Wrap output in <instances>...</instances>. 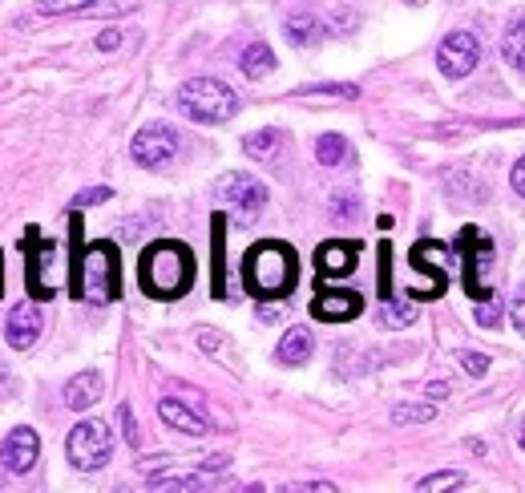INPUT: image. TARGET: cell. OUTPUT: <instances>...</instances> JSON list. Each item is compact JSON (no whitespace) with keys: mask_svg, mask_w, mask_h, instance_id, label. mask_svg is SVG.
<instances>
[{"mask_svg":"<svg viewBox=\"0 0 525 493\" xmlns=\"http://www.w3.org/2000/svg\"><path fill=\"white\" fill-rule=\"evenodd\" d=\"M138 279H142V291L154 295V300H178V295L190 291L194 283V255L186 243H174V239H158L142 251V263H138Z\"/></svg>","mask_w":525,"mask_h":493,"instance_id":"obj_1","label":"cell"},{"mask_svg":"<svg viewBox=\"0 0 525 493\" xmlns=\"http://www.w3.org/2000/svg\"><path fill=\"white\" fill-rule=\"evenodd\" d=\"M295 279H299V263L287 243L263 239L243 255V283L255 300H283V295H291Z\"/></svg>","mask_w":525,"mask_h":493,"instance_id":"obj_2","label":"cell"},{"mask_svg":"<svg viewBox=\"0 0 525 493\" xmlns=\"http://www.w3.org/2000/svg\"><path fill=\"white\" fill-rule=\"evenodd\" d=\"M73 295L85 304H114L122 295V255L114 243H89L73 259Z\"/></svg>","mask_w":525,"mask_h":493,"instance_id":"obj_3","label":"cell"},{"mask_svg":"<svg viewBox=\"0 0 525 493\" xmlns=\"http://www.w3.org/2000/svg\"><path fill=\"white\" fill-rule=\"evenodd\" d=\"M178 106L190 122H231L239 114V93L227 85V81H215V77H194L182 85L178 93Z\"/></svg>","mask_w":525,"mask_h":493,"instance_id":"obj_4","label":"cell"},{"mask_svg":"<svg viewBox=\"0 0 525 493\" xmlns=\"http://www.w3.org/2000/svg\"><path fill=\"white\" fill-rule=\"evenodd\" d=\"M65 453H69V465L81 469V473L101 469L105 461L114 457V433H110V425H105V421H81L69 433Z\"/></svg>","mask_w":525,"mask_h":493,"instance_id":"obj_5","label":"cell"},{"mask_svg":"<svg viewBox=\"0 0 525 493\" xmlns=\"http://www.w3.org/2000/svg\"><path fill=\"white\" fill-rule=\"evenodd\" d=\"M461 259H465V291L469 300L485 304L493 295V283H489V267H493V243L481 227H465L461 231Z\"/></svg>","mask_w":525,"mask_h":493,"instance_id":"obj_6","label":"cell"},{"mask_svg":"<svg viewBox=\"0 0 525 493\" xmlns=\"http://www.w3.org/2000/svg\"><path fill=\"white\" fill-rule=\"evenodd\" d=\"M61 267H65V251L49 239H37L29 231V251H25V275H29V291L37 300H53V291L61 283Z\"/></svg>","mask_w":525,"mask_h":493,"instance_id":"obj_7","label":"cell"},{"mask_svg":"<svg viewBox=\"0 0 525 493\" xmlns=\"http://www.w3.org/2000/svg\"><path fill=\"white\" fill-rule=\"evenodd\" d=\"M130 154H134V162L146 166V170H162V166H170L174 154H178V134H174V126H166V122H150L146 130L134 134Z\"/></svg>","mask_w":525,"mask_h":493,"instance_id":"obj_8","label":"cell"},{"mask_svg":"<svg viewBox=\"0 0 525 493\" xmlns=\"http://www.w3.org/2000/svg\"><path fill=\"white\" fill-rule=\"evenodd\" d=\"M477 61H481V41L473 37V33H449L445 41H441V49H437V65H441V73L445 77H469L473 69H477Z\"/></svg>","mask_w":525,"mask_h":493,"instance_id":"obj_9","label":"cell"},{"mask_svg":"<svg viewBox=\"0 0 525 493\" xmlns=\"http://www.w3.org/2000/svg\"><path fill=\"white\" fill-rule=\"evenodd\" d=\"M219 199L231 203L235 211H243L247 219H255L267 207V186L251 174H223L219 178Z\"/></svg>","mask_w":525,"mask_h":493,"instance_id":"obj_10","label":"cell"},{"mask_svg":"<svg viewBox=\"0 0 525 493\" xmlns=\"http://www.w3.org/2000/svg\"><path fill=\"white\" fill-rule=\"evenodd\" d=\"M364 312V300L356 291H344V287H328L315 295L311 304V316H320L324 324H340V320H356Z\"/></svg>","mask_w":525,"mask_h":493,"instance_id":"obj_11","label":"cell"},{"mask_svg":"<svg viewBox=\"0 0 525 493\" xmlns=\"http://www.w3.org/2000/svg\"><path fill=\"white\" fill-rule=\"evenodd\" d=\"M37 453H41V441H37V433L29 425L13 429L5 437V445H0V461H5L9 473H29L37 465Z\"/></svg>","mask_w":525,"mask_h":493,"instance_id":"obj_12","label":"cell"},{"mask_svg":"<svg viewBox=\"0 0 525 493\" xmlns=\"http://www.w3.org/2000/svg\"><path fill=\"white\" fill-rule=\"evenodd\" d=\"M356 263H360V243L332 239V243H324L320 251H315V271H320L324 279H344V275L356 271Z\"/></svg>","mask_w":525,"mask_h":493,"instance_id":"obj_13","label":"cell"},{"mask_svg":"<svg viewBox=\"0 0 525 493\" xmlns=\"http://www.w3.org/2000/svg\"><path fill=\"white\" fill-rule=\"evenodd\" d=\"M41 308L37 304H17L13 312H9V320H5V340H9V348H17V352H25V348H33L37 344V336H41Z\"/></svg>","mask_w":525,"mask_h":493,"instance_id":"obj_14","label":"cell"},{"mask_svg":"<svg viewBox=\"0 0 525 493\" xmlns=\"http://www.w3.org/2000/svg\"><path fill=\"white\" fill-rule=\"evenodd\" d=\"M158 417H162V425H170L174 433H186V437H202V433L210 429L202 413H194L190 405H182V401H174V397H166V401L158 405Z\"/></svg>","mask_w":525,"mask_h":493,"instance_id":"obj_15","label":"cell"},{"mask_svg":"<svg viewBox=\"0 0 525 493\" xmlns=\"http://www.w3.org/2000/svg\"><path fill=\"white\" fill-rule=\"evenodd\" d=\"M101 392H105L101 376H97V372H81V376H73V380L65 384V405H69L73 413H89V409L101 401Z\"/></svg>","mask_w":525,"mask_h":493,"instance_id":"obj_16","label":"cell"},{"mask_svg":"<svg viewBox=\"0 0 525 493\" xmlns=\"http://www.w3.org/2000/svg\"><path fill=\"white\" fill-rule=\"evenodd\" d=\"M311 332L307 328H291L283 340H279V352H275V360L279 364H287V368H299V364H307L311 360Z\"/></svg>","mask_w":525,"mask_h":493,"instance_id":"obj_17","label":"cell"},{"mask_svg":"<svg viewBox=\"0 0 525 493\" xmlns=\"http://www.w3.org/2000/svg\"><path fill=\"white\" fill-rule=\"evenodd\" d=\"M271 69H275V53H271V45L255 41V45L243 49V57H239V73H243L247 81H259V77H267Z\"/></svg>","mask_w":525,"mask_h":493,"instance_id":"obj_18","label":"cell"},{"mask_svg":"<svg viewBox=\"0 0 525 493\" xmlns=\"http://www.w3.org/2000/svg\"><path fill=\"white\" fill-rule=\"evenodd\" d=\"M287 41L295 49H311V45L324 41V29H320V21H315V17H291L287 21Z\"/></svg>","mask_w":525,"mask_h":493,"instance_id":"obj_19","label":"cell"},{"mask_svg":"<svg viewBox=\"0 0 525 493\" xmlns=\"http://www.w3.org/2000/svg\"><path fill=\"white\" fill-rule=\"evenodd\" d=\"M194 340L202 344V352H206L210 360H223L227 368H239V360H235V352H231V340H227L223 332H210V328H202Z\"/></svg>","mask_w":525,"mask_h":493,"instance_id":"obj_20","label":"cell"},{"mask_svg":"<svg viewBox=\"0 0 525 493\" xmlns=\"http://www.w3.org/2000/svg\"><path fill=\"white\" fill-rule=\"evenodd\" d=\"M210 239H215V295L223 300L227 295V271H223V239H227V223H223V215H215V223H210Z\"/></svg>","mask_w":525,"mask_h":493,"instance_id":"obj_21","label":"cell"},{"mask_svg":"<svg viewBox=\"0 0 525 493\" xmlns=\"http://www.w3.org/2000/svg\"><path fill=\"white\" fill-rule=\"evenodd\" d=\"M279 142H283L279 130H255V134L243 138V150L251 158H271V154H279Z\"/></svg>","mask_w":525,"mask_h":493,"instance_id":"obj_22","label":"cell"},{"mask_svg":"<svg viewBox=\"0 0 525 493\" xmlns=\"http://www.w3.org/2000/svg\"><path fill=\"white\" fill-rule=\"evenodd\" d=\"M348 154L352 150H348V142L340 134H324L320 142H315V158H320V166H340Z\"/></svg>","mask_w":525,"mask_h":493,"instance_id":"obj_23","label":"cell"},{"mask_svg":"<svg viewBox=\"0 0 525 493\" xmlns=\"http://www.w3.org/2000/svg\"><path fill=\"white\" fill-rule=\"evenodd\" d=\"M501 53H505V61H509L513 69L525 65V25H521V21L509 25V33H505V41H501Z\"/></svg>","mask_w":525,"mask_h":493,"instance_id":"obj_24","label":"cell"},{"mask_svg":"<svg viewBox=\"0 0 525 493\" xmlns=\"http://www.w3.org/2000/svg\"><path fill=\"white\" fill-rule=\"evenodd\" d=\"M299 97H311V102H356L360 89L356 85H315V89H303Z\"/></svg>","mask_w":525,"mask_h":493,"instance_id":"obj_25","label":"cell"},{"mask_svg":"<svg viewBox=\"0 0 525 493\" xmlns=\"http://www.w3.org/2000/svg\"><path fill=\"white\" fill-rule=\"evenodd\" d=\"M380 324H384V328H408V324H412L408 300H384V304H380Z\"/></svg>","mask_w":525,"mask_h":493,"instance_id":"obj_26","label":"cell"},{"mask_svg":"<svg viewBox=\"0 0 525 493\" xmlns=\"http://www.w3.org/2000/svg\"><path fill=\"white\" fill-rule=\"evenodd\" d=\"M420 493H433V489H465V473L449 469V473H433V477H420L416 481Z\"/></svg>","mask_w":525,"mask_h":493,"instance_id":"obj_27","label":"cell"},{"mask_svg":"<svg viewBox=\"0 0 525 493\" xmlns=\"http://www.w3.org/2000/svg\"><path fill=\"white\" fill-rule=\"evenodd\" d=\"M93 0H41V13H53V17H85V9Z\"/></svg>","mask_w":525,"mask_h":493,"instance_id":"obj_28","label":"cell"},{"mask_svg":"<svg viewBox=\"0 0 525 493\" xmlns=\"http://www.w3.org/2000/svg\"><path fill=\"white\" fill-rule=\"evenodd\" d=\"M433 417H437L433 405H400V409L392 413L396 425H425V421H433Z\"/></svg>","mask_w":525,"mask_h":493,"instance_id":"obj_29","label":"cell"},{"mask_svg":"<svg viewBox=\"0 0 525 493\" xmlns=\"http://www.w3.org/2000/svg\"><path fill=\"white\" fill-rule=\"evenodd\" d=\"M110 186H93V190H81L73 194V211H85V207H97V203H110Z\"/></svg>","mask_w":525,"mask_h":493,"instance_id":"obj_30","label":"cell"},{"mask_svg":"<svg viewBox=\"0 0 525 493\" xmlns=\"http://www.w3.org/2000/svg\"><path fill=\"white\" fill-rule=\"evenodd\" d=\"M150 489H198L194 477H154Z\"/></svg>","mask_w":525,"mask_h":493,"instance_id":"obj_31","label":"cell"},{"mask_svg":"<svg viewBox=\"0 0 525 493\" xmlns=\"http://www.w3.org/2000/svg\"><path fill=\"white\" fill-rule=\"evenodd\" d=\"M461 364H465L469 376H485V368H489V360L481 352H461Z\"/></svg>","mask_w":525,"mask_h":493,"instance_id":"obj_32","label":"cell"},{"mask_svg":"<svg viewBox=\"0 0 525 493\" xmlns=\"http://www.w3.org/2000/svg\"><path fill=\"white\" fill-rule=\"evenodd\" d=\"M118 417H122V433H126V441H130V445H138V425H134V409H130V405H122V409H118Z\"/></svg>","mask_w":525,"mask_h":493,"instance_id":"obj_33","label":"cell"},{"mask_svg":"<svg viewBox=\"0 0 525 493\" xmlns=\"http://www.w3.org/2000/svg\"><path fill=\"white\" fill-rule=\"evenodd\" d=\"M126 37H122V29H105L101 37H97V49H118Z\"/></svg>","mask_w":525,"mask_h":493,"instance_id":"obj_34","label":"cell"},{"mask_svg":"<svg viewBox=\"0 0 525 493\" xmlns=\"http://www.w3.org/2000/svg\"><path fill=\"white\" fill-rule=\"evenodd\" d=\"M509 182H513V194H525V162H513Z\"/></svg>","mask_w":525,"mask_h":493,"instance_id":"obj_35","label":"cell"},{"mask_svg":"<svg viewBox=\"0 0 525 493\" xmlns=\"http://www.w3.org/2000/svg\"><path fill=\"white\" fill-rule=\"evenodd\" d=\"M356 207H360L356 199H348V203H344V199H336V203H332V211H336V215H352Z\"/></svg>","mask_w":525,"mask_h":493,"instance_id":"obj_36","label":"cell"},{"mask_svg":"<svg viewBox=\"0 0 525 493\" xmlns=\"http://www.w3.org/2000/svg\"><path fill=\"white\" fill-rule=\"evenodd\" d=\"M412 5H425V0H412Z\"/></svg>","mask_w":525,"mask_h":493,"instance_id":"obj_37","label":"cell"}]
</instances>
